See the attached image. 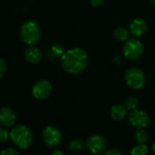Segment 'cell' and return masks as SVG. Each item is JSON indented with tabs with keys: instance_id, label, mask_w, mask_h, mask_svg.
<instances>
[{
	"instance_id": "1",
	"label": "cell",
	"mask_w": 155,
	"mask_h": 155,
	"mask_svg": "<svg viewBox=\"0 0 155 155\" xmlns=\"http://www.w3.org/2000/svg\"><path fill=\"white\" fill-rule=\"evenodd\" d=\"M89 64V55L87 52L79 47L71 48L61 56V66L65 72L70 74H79L83 73Z\"/></svg>"
},
{
	"instance_id": "2",
	"label": "cell",
	"mask_w": 155,
	"mask_h": 155,
	"mask_svg": "<svg viewBox=\"0 0 155 155\" xmlns=\"http://www.w3.org/2000/svg\"><path fill=\"white\" fill-rule=\"evenodd\" d=\"M9 137L16 147L23 150L26 149L32 142V134L25 125L15 126L11 130Z\"/></svg>"
},
{
	"instance_id": "3",
	"label": "cell",
	"mask_w": 155,
	"mask_h": 155,
	"mask_svg": "<svg viewBox=\"0 0 155 155\" xmlns=\"http://www.w3.org/2000/svg\"><path fill=\"white\" fill-rule=\"evenodd\" d=\"M41 36L40 28L37 23L33 21L25 22L20 29V37L21 40L27 45L36 44Z\"/></svg>"
},
{
	"instance_id": "4",
	"label": "cell",
	"mask_w": 155,
	"mask_h": 155,
	"mask_svg": "<svg viewBox=\"0 0 155 155\" xmlns=\"http://www.w3.org/2000/svg\"><path fill=\"white\" fill-rule=\"evenodd\" d=\"M124 79L126 84L133 90L142 89L145 84V75L143 72L137 67L129 68L125 72Z\"/></svg>"
},
{
	"instance_id": "5",
	"label": "cell",
	"mask_w": 155,
	"mask_h": 155,
	"mask_svg": "<svg viewBox=\"0 0 155 155\" xmlns=\"http://www.w3.org/2000/svg\"><path fill=\"white\" fill-rule=\"evenodd\" d=\"M143 45L140 40L132 38L125 41V45L123 46V54L125 58L130 61H135L143 55Z\"/></svg>"
},
{
	"instance_id": "6",
	"label": "cell",
	"mask_w": 155,
	"mask_h": 155,
	"mask_svg": "<svg viewBox=\"0 0 155 155\" xmlns=\"http://www.w3.org/2000/svg\"><path fill=\"white\" fill-rule=\"evenodd\" d=\"M85 145L88 151L90 152L91 153L100 154L106 151L108 143L103 136L99 134H94L87 139Z\"/></svg>"
},
{
	"instance_id": "7",
	"label": "cell",
	"mask_w": 155,
	"mask_h": 155,
	"mask_svg": "<svg viewBox=\"0 0 155 155\" xmlns=\"http://www.w3.org/2000/svg\"><path fill=\"white\" fill-rule=\"evenodd\" d=\"M128 120L130 124L136 129L146 128L150 124V117L147 114V113L143 110L135 109L130 111Z\"/></svg>"
},
{
	"instance_id": "8",
	"label": "cell",
	"mask_w": 155,
	"mask_h": 155,
	"mask_svg": "<svg viewBox=\"0 0 155 155\" xmlns=\"http://www.w3.org/2000/svg\"><path fill=\"white\" fill-rule=\"evenodd\" d=\"M42 138L44 143L48 146L56 147L60 143L62 139V134L59 129H58L55 126L48 125L44 129L42 133Z\"/></svg>"
},
{
	"instance_id": "9",
	"label": "cell",
	"mask_w": 155,
	"mask_h": 155,
	"mask_svg": "<svg viewBox=\"0 0 155 155\" xmlns=\"http://www.w3.org/2000/svg\"><path fill=\"white\" fill-rule=\"evenodd\" d=\"M52 92V85L49 81L46 79H41L37 81L32 89V94L34 97L37 100H44L48 98Z\"/></svg>"
},
{
	"instance_id": "10",
	"label": "cell",
	"mask_w": 155,
	"mask_h": 155,
	"mask_svg": "<svg viewBox=\"0 0 155 155\" xmlns=\"http://www.w3.org/2000/svg\"><path fill=\"white\" fill-rule=\"evenodd\" d=\"M147 30V23L144 19L137 17L130 24V33L133 36H142Z\"/></svg>"
},
{
	"instance_id": "11",
	"label": "cell",
	"mask_w": 155,
	"mask_h": 155,
	"mask_svg": "<svg viewBox=\"0 0 155 155\" xmlns=\"http://www.w3.org/2000/svg\"><path fill=\"white\" fill-rule=\"evenodd\" d=\"M16 114L12 109L8 107H3L0 110V124L3 126L10 127L14 125L16 122Z\"/></svg>"
},
{
	"instance_id": "12",
	"label": "cell",
	"mask_w": 155,
	"mask_h": 155,
	"mask_svg": "<svg viewBox=\"0 0 155 155\" xmlns=\"http://www.w3.org/2000/svg\"><path fill=\"white\" fill-rule=\"evenodd\" d=\"M25 58L30 64H38L42 59V53L37 47L30 45L25 51Z\"/></svg>"
},
{
	"instance_id": "13",
	"label": "cell",
	"mask_w": 155,
	"mask_h": 155,
	"mask_svg": "<svg viewBox=\"0 0 155 155\" xmlns=\"http://www.w3.org/2000/svg\"><path fill=\"white\" fill-rule=\"evenodd\" d=\"M127 111L124 105L114 104L110 110V115L114 121H122L127 115Z\"/></svg>"
},
{
	"instance_id": "14",
	"label": "cell",
	"mask_w": 155,
	"mask_h": 155,
	"mask_svg": "<svg viewBox=\"0 0 155 155\" xmlns=\"http://www.w3.org/2000/svg\"><path fill=\"white\" fill-rule=\"evenodd\" d=\"M114 37L118 41H122L125 42L129 39V31L122 26H119L114 30Z\"/></svg>"
},
{
	"instance_id": "15",
	"label": "cell",
	"mask_w": 155,
	"mask_h": 155,
	"mask_svg": "<svg viewBox=\"0 0 155 155\" xmlns=\"http://www.w3.org/2000/svg\"><path fill=\"white\" fill-rule=\"evenodd\" d=\"M84 146H86V145H85L84 142L80 139H73L69 143V148L70 152H72V153H78V152L82 151Z\"/></svg>"
},
{
	"instance_id": "16",
	"label": "cell",
	"mask_w": 155,
	"mask_h": 155,
	"mask_svg": "<svg viewBox=\"0 0 155 155\" xmlns=\"http://www.w3.org/2000/svg\"><path fill=\"white\" fill-rule=\"evenodd\" d=\"M130 153L132 155H147L149 153V148L145 143H139L131 150Z\"/></svg>"
},
{
	"instance_id": "17",
	"label": "cell",
	"mask_w": 155,
	"mask_h": 155,
	"mask_svg": "<svg viewBox=\"0 0 155 155\" xmlns=\"http://www.w3.org/2000/svg\"><path fill=\"white\" fill-rule=\"evenodd\" d=\"M139 100L135 96H128L124 101V106L128 111L135 110L138 106Z\"/></svg>"
},
{
	"instance_id": "18",
	"label": "cell",
	"mask_w": 155,
	"mask_h": 155,
	"mask_svg": "<svg viewBox=\"0 0 155 155\" xmlns=\"http://www.w3.org/2000/svg\"><path fill=\"white\" fill-rule=\"evenodd\" d=\"M134 138L138 143H145L148 139L147 132L144 130V128L137 129V131L135 132V134H134Z\"/></svg>"
},
{
	"instance_id": "19",
	"label": "cell",
	"mask_w": 155,
	"mask_h": 155,
	"mask_svg": "<svg viewBox=\"0 0 155 155\" xmlns=\"http://www.w3.org/2000/svg\"><path fill=\"white\" fill-rule=\"evenodd\" d=\"M51 51L57 56H59V55L62 56V54H64V49H63L62 45H52Z\"/></svg>"
},
{
	"instance_id": "20",
	"label": "cell",
	"mask_w": 155,
	"mask_h": 155,
	"mask_svg": "<svg viewBox=\"0 0 155 155\" xmlns=\"http://www.w3.org/2000/svg\"><path fill=\"white\" fill-rule=\"evenodd\" d=\"M9 136V134L7 133V131L5 128L0 127V143H5L7 141Z\"/></svg>"
},
{
	"instance_id": "21",
	"label": "cell",
	"mask_w": 155,
	"mask_h": 155,
	"mask_svg": "<svg viewBox=\"0 0 155 155\" xmlns=\"http://www.w3.org/2000/svg\"><path fill=\"white\" fill-rule=\"evenodd\" d=\"M6 72V64H5V62L0 58V78H2L5 74Z\"/></svg>"
},
{
	"instance_id": "22",
	"label": "cell",
	"mask_w": 155,
	"mask_h": 155,
	"mask_svg": "<svg viewBox=\"0 0 155 155\" xmlns=\"http://www.w3.org/2000/svg\"><path fill=\"white\" fill-rule=\"evenodd\" d=\"M1 154L2 155H17L18 154V153H17L16 150L12 149V148H7V149H5V150H4V151H2V152H1Z\"/></svg>"
},
{
	"instance_id": "23",
	"label": "cell",
	"mask_w": 155,
	"mask_h": 155,
	"mask_svg": "<svg viewBox=\"0 0 155 155\" xmlns=\"http://www.w3.org/2000/svg\"><path fill=\"white\" fill-rule=\"evenodd\" d=\"M105 153L107 155H121L122 152L117 148H111V149L108 150Z\"/></svg>"
},
{
	"instance_id": "24",
	"label": "cell",
	"mask_w": 155,
	"mask_h": 155,
	"mask_svg": "<svg viewBox=\"0 0 155 155\" xmlns=\"http://www.w3.org/2000/svg\"><path fill=\"white\" fill-rule=\"evenodd\" d=\"M104 0H90V5L94 7H99L103 4Z\"/></svg>"
},
{
	"instance_id": "25",
	"label": "cell",
	"mask_w": 155,
	"mask_h": 155,
	"mask_svg": "<svg viewBox=\"0 0 155 155\" xmlns=\"http://www.w3.org/2000/svg\"><path fill=\"white\" fill-rule=\"evenodd\" d=\"M114 63H115L116 64H120L122 63V57H121L120 55L116 56V57L114 58Z\"/></svg>"
},
{
	"instance_id": "26",
	"label": "cell",
	"mask_w": 155,
	"mask_h": 155,
	"mask_svg": "<svg viewBox=\"0 0 155 155\" xmlns=\"http://www.w3.org/2000/svg\"><path fill=\"white\" fill-rule=\"evenodd\" d=\"M52 154H58V155H62L63 154V153L62 152H60V151H58V150H55L53 153H52Z\"/></svg>"
},
{
	"instance_id": "27",
	"label": "cell",
	"mask_w": 155,
	"mask_h": 155,
	"mask_svg": "<svg viewBox=\"0 0 155 155\" xmlns=\"http://www.w3.org/2000/svg\"><path fill=\"white\" fill-rule=\"evenodd\" d=\"M152 151L153 152V153L155 154V143L153 144V146H152Z\"/></svg>"
},
{
	"instance_id": "28",
	"label": "cell",
	"mask_w": 155,
	"mask_h": 155,
	"mask_svg": "<svg viewBox=\"0 0 155 155\" xmlns=\"http://www.w3.org/2000/svg\"><path fill=\"white\" fill-rule=\"evenodd\" d=\"M152 2H153V4L155 5V0H152Z\"/></svg>"
}]
</instances>
